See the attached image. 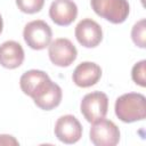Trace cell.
I'll use <instances>...</instances> for the list:
<instances>
[{
  "instance_id": "2",
  "label": "cell",
  "mask_w": 146,
  "mask_h": 146,
  "mask_svg": "<svg viewBox=\"0 0 146 146\" xmlns=\"http://www.w3.org/2000/svg\"><path fill=\"white\" fill-rule=\"evenodd\" d=\"M94 11L113 24L123 23L129 15L127 0H90Z\"/></svg>"
},
{
  "instance_id": "7",
  "label": "cell",
  "mask_w": 146,
  "mask_h": 146,
  "mask_svg": "<svg viewBox=\"0 0 146 146\" xmlns=\"http://www.w3.org/2000/svg\"><path fill=\"white\" fill-rule=\"evenodd\" d=\"M75 38L81 46L86 48H95L103 40V31L97 22L90 18H84L80 21L75 27Z\"/></svg>"
},
{
  "instance_id": "3",
  "label": "cell",
  "mask_w": 146,
  "mask_h": 146,
  "mask_svg": "<svg viewBox=\"0 0 146 146\" xmlns=\"http://www.w3.org/2000/svg\"><path fill=\"white\" fill-rule=\"evenodd\" d=\"M23 36L30 48L34 50H41L48 47L51 42L52 32L50 26L44 21L36 19L25 25Z\"/></svg>"
},
{
  "instance_id": "6",
  "label": "cell",
  "mask_w": 146,
  "mask_h": 146,
  "mask_svg": "<svg viewBox=\"0 0 146 146\" xmlns=\"http://www.w3.org/2000/svg\"><path fill=\"white\" fill-rule=\"evenodd\" d=\"M48 55L54 65L66 67L75 60L78 51L75 46L68 39L58 38L49 43Z\"/></svg>"
},
{
  "instance_id": "4",
  "label": "cell",
  "mask_w": 146,
  "mask_h": 146,
  "mask_svg": "<svg viewBox=\"0 0 146 146\" xmlns=\"http://www.w3.org/2000/svg\"><path fill=\"white\" fill-rule=\"evenodd\" d=\"M89 136L95 146H115L120 140V130L114 122L103 117L92 122Z\"/></svg>"
},
{
  "instance_id": "17",
  "label": "cell",
  "mask_w": 146,
  "mask_h": 146,
  "mask_svg": "<svg viewBox=\"0 0 146 146\" xmlns=\"http://www.w3.org/2000/svg\"><path fill=\"white\" fill-rule=\"evenodd\" d=\"M0 145H18V141L9 135H0Z\"/></svg>"
},
{
  "instance_id": "16",
  "label": "cell",
  "mask_w": 146,
  "mask_h": 146,
  "mask_svg": "<svg viewBox=\"0 0 146 146\" xmlns=\"http://www.w3.org/2000/svg\"><path fill=\"white\" fill-rule=\"evenodd\" d=\"M146 67V60H140L139 63L135 64L131 71V78L132 80L139 84L140 87H145L146 86V75H145V70Z\"/></svg>"
},
{
  "instance_id": "13",
  "label": "cell",
  "mask_w": 146,
  "mask_h": 146,
  "mask_svg": "<svg viewBox=\"0 0 146 146\" xmlns=\"http://www.w3.org/2000/svg\"><path fill=\"white\" fill-rule=\"evenodd\" d=\"M62 97H63V92L60 87L57 83L50 81V83L38 96H35L32 99L34 100V104L39 108L44 111H50L60 104Z\"/></svg>"
},
{
  "instance_id": "5",
  "label": "cell",
  "mask_w": 146,
  "mask_h": 146,
  "mask_svg": "<svg viewBox=\"0 0 146 146\" xmlns=\"http://www.w3.org/2000/svg\"><path fill=\"white\" fill-rule=\"evenodd\" d=\"M81 113L84 119L92 123L96 120L105 117L108 108L107 95L102 91H94L87 94L81 100Z\"/></svg>"
},
{
  "instance_id": "8",
  "label": "cell",
  "mask_w": 146,
  "mask_h": 146,
  "mask_svg": "<svg viewBox=\"0 0 146 146\" xmlns=\"http://www.w3.org/2000/svg\"><path fill=\"white\" fill-rule=\"evenodd\" d=\"M55 136L65 144H74L82 136V125L73 115L60 116L55 124Z\"/></svg>"
},
{
  "instance_id": "1",
  "label": "cell",
  "mask_w": 146,
  "mask_h": 146,
  "mask_svg": "<svg viewBox=\"0 0 146 146\" xmlns=\"http://www.w3.org/2000/svg\"><path fill=\"white\" fill-rule=\"evenodd\" d=\"M115 114L125 123L144 120L146 116V98L138 92H128L115 102Z\"/></svg>"
},
{
  "instance_id": "14",
  "label": "cell",
  "mask_w": 146,
  "mask_h": 146,
  "mask_svg": "<svg viewBox=\"0 0 146 146\" xmlns=\"http://www.w3.org/2000/svg\"><path fill=\"white\" fill-rule=\"evenodd\" d=\"M145 35H146V21L140 19L133 25L131 30V38H132L133 43L140 48H145L146 47Z\"/></svg>"
},
{
  "instance_id": "11",
  "label": "cell",
  "mask_w": 146,
  "mask_h": 146,
  "mask_svg": "<svg viewBox=\"0 0 146 146\" xmlns=\"http://www.w3.org/2000/svg\"><path fill=\"white\" fill-rule=\"evenodd\" d=\"M102 76V68L92 62H83L73 71V82L81 88H88L96 84Z\"/></svg>"
},
{
  "instance_id": "10",
  "label": "cell",
  "mask_w": 146,
  "mask_h": 146,
  "mask_svg": "<svg viewBox=\"0 0 146 146\" xmlns=\"http://www.w3.org/2000/svg\"><path fill=\"white\" fill-rule=\"evenodd\" d=\"M78 15V7L73 0H55L50 5L49 16L59 26L72 24Z\"/></svg>"
},
{
  "instance_id": "9",
  "label": "cell",
  "mask_w": 146,
  "mask_h": 146,
  "mask_svg": "<svg viewBox=\"0 0 146 146\" xmlns=\"http://www.w3.org/2000/svg\"><path fill=\"white\" fill-rule=\"evenodd\" d=\"M50 78L43 71L30 70L21 76L19 86L25 95L34 98L50 83Z\"/></svg>"
},
{
  "instance_id": "18",
  "label": "cell",
  "mask_w": 146,
  "mask_h": 146,
  "mask_svg": "<svg viewBox=\"0 0 146 146\" xmlns=\"http://www.w3.org/2000/svg\"><path fill=\"white\" fill-rule=\"evenodd\" d=\"M2 27H3V23H2V18H1V15H0V34L2 32Z\"/></svg>"
},
{
  "instance_id": "12",
  "label": "cell",
  "mask_w": 146,
  "mask_h": 146,
  "mask_svg": "<svg viewBox=\"0 0 146 146\" xmlns=\"http://www.w3.org/2000/svg\"><path fill=\"white\" fill-rule=\"evenodd\" d=\"M24 60V50L16 41H6L0 46V65L13 70L22 65Z\"/></svg>"
},
{
  "instance_id": "15",
  "label": "cell",
  "mask_w": 146,
  "mask_h": 146,
  "mask_svg": "<svg viewBox=\"0 0 146 146\" xmlns=\"http://www.w3.org/2000/svg\"><path fill=\"white\" fill-rule=\"evenodd\" d=\"M18 9L25 14H35L44 5V0H16Z\"/></svg>"
}]
</instances>
